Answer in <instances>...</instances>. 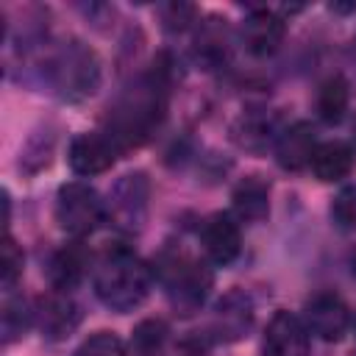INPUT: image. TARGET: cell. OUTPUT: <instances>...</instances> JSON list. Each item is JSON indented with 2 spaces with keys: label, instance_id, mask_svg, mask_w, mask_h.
Masks as SVG:
<instances>
[{
  "label": "cell",
  "instance_id": "obj_1",
  "mask_svg": "<svg viewBox=\"0 0 356 356\" xmlns=\"http://www.w3.org/2000/svg\"><path fill=\"white\" fill-rule=\"evenodd\" d=\"M167 83H170V67L164 64V56H161L153 64V70L142 81H136L108 108L106 136L120 150L139 147L156 134V128L164 120V108H167Z\"/></svg>",
  "mask_w": 356,
  "mask_h": 356
},
{
  "label": "cell",
  "instance_id": "obj_2",
  "mask_svg": "<svg viewBox=\"0 0 356 356\" xmlns=\"http://www.w3.org/2000/svg\"><path fill=\"white\" fill-rule=\"evenodd\" d=\"M95 295L97 300L117 312L128 314L145 303L153 284V270L125 245L106 248L97 259V267L92 273Z\"/></svg>",
  "mask_w": 356,
  "mask_h": 356
},
{
  "label": "cell",
  "instance_id": "obj_3",
  "mask_svg": "<svg viewBox=\"0 0 356 356\" xmlns=\"http://www.w3.org/2000/svg\"><path fill=\"white\" fill-rule=\"evenodd\" d=\"M153 275L170 303L184 314L200 309L214 284V273L209 270V264L184 248H164L153 261Z\"/></svg>",
  "mask_w": 356,
  "mask_h": 356
},
{
  "label": "cell",
  "instance_id": "obj_4",
  "mask_svg": "<svg viewBox=\"0 0 356 356\" xmlns=\"http://www.w3.org/2000/svg\"><path fill=\"white\" fill-rule=\"evenodd\" d=\"M50 81L64 100H83L100 86V61L83 42L64 44L50 61Z\"/></svg>",
  "mask_w": 356,
  "mask_h": 356
},
{
  "label": "cell",
  "instance_id": "obj_5",
  "mask_svg": "<svg viewBox=\"0 0 356 356\" xmlns=\"http://www.w3.org/2000/svg\"><path fill=\"white\" fill-rule=\"evenodd\" d=\"M106 220V203L100 200L97 189L83 181H70L58 186L56 195V222L75 239H83L100 228Z\"/></svg>",
  "mask_w": 356,
  "mask_h": 356
},
{
  "label": "cell",
  "instance_id": "obj_6",
  "mask_svg": "<svg viewBox=\"0 0 356 356\" xmlns=\"http://www.w3.org/2000/svg\"><path fill=\"white\" fill-rule=\"evenodd\" d=\"M303 325L323 342H339L350 328V309L337 292H317L303 306Z\"/></svg>",
  "mask_w": 356,
  "mask_h": 356
},
{
  "label": "cell",
  "instance_id": "obj_7",
  "mask_svg": "<svg viewBox=\"0 0 356 356\" xmlns=\"http://www.w3.org/2000/svg\"><path fill=\"white\" fill-rule=\"evenodd\" d=\"M147 197H150V181L145 172H128L122 175L111 189V203L106 214L114 217V225L136 231L147 214Z\"/></svg>",
  "mask_w": 356,
  "mask_h": 356
},
{
  "label": "cell",
  "instance_id": "obj_8",
  "mask_svg": "<svg viewBox=\"0 0 356 356\" xmlns=\"http://www.w3.org/2000/svg\"><path fill=\"white\" fill-rule=\"evenodd\" d=\"M261 356H309V331L303 320L286 309H278L267 323Z\"/></svg>",
  "mask_w": 356,
  "mask_h": 356
},
{
  "label": "cell",
  "instance_id": "obj_9",
  "mask_svg": "<svg viewBox=\"0 0 356 356\" xmlns=\"http://www.w3.org/2000/svg\"><path fill=\"white\" fill-rule=\"evenodd\" d=\"M117 153H120V147L106 134L86 131L70 142L67 161L75 175H100V172L111 170V164L117 161Z\"/></svg>",
  "mask_w": 356,
  "mask_h": 356
},
{
  "label": "cell",
  "instance_id": "obj_10",
  "mask_svg": "<svg viewBox=\"0 0 356 356\" xmlns=\"http://www.w3.org/2000/svg\"><path fill=\"white\" fill-rule=\"evenodd\" d=\"M200 245L214 264H231L242 250L239 222L225 211L206 217V222L200 225Z\"/></svg>",
  "mask_w": 356,
  "mask_h": 356
},
{
  "label": "cell",
  "instance_id": "obj_11",
  "mask_svg": "<svg viewBox=\"0 0 356 356\" xmlns=\"http://www.w3.org/2000/svg\"><path fill=\"white\" fill-rule=\"evenodd\" d=\"M36 323H39V331L44 339H50V342L67 339L81 323V306L70 298V292L53 289L36 306Z\"/></svg>",
  "mask_w": 356,
  "mask_h": 356
},
{
  "label": "cell",
  "instance_id": "obj_12",
  "mask_svg": "<svg viewBox=\"0 0 356 356\" xmlns=\"http://www.w3.org/2000/svg\"><path fill=\"white\" fill-rule=\"evenodd\" d=\"M286 33V22L273 8H253L242 22V44L253 56H273Z\"/></svg>",
  "mask_w": 356,
  "mask_h": 356
},
{
  "label": "cell",
  "instance_id": "obj_13",
  "mask_svg": "<svg viewBox=\"0 0 356 356\" xmlns=\"http://www.w3.org/2000/svg\"><path fill=\"white\" fill-rule=\"evenodd\" d=\"M253 325V303L242 289H231L228 295H222V300L214 309V320H211V331L225 339V342H236L242 339Z\"/></svg>",
  "mask_w": 356,
  "mask_h": 356
},
{
  "label": "cell",
  "instance_id": "obj_14",
  "mask_svg": "<svg viewBox=\"0 0 356 356\" xmlns=\"http://www.w3.org/2000/svg\"><path fill=\"white\" fill-rule=\"evenodd\" d=\"M86 267H89V253H86V248L81 242L61 245L58 250L50 253L47 281H50V286L56 292H70L83 281Z\"/></svg>",
  "mask_w": 356,
  "mask_h": 356
},
{
  "label": "cell",
  "instance_id": "obj_15",
  "mask_svg": "<svg viewBox=\"0 0 356 356\" xmlns=\"http://www.w3.org/2000/svg\"><path fill=\"white\" fill-rule=\"evenodd\" d=\"M317 142H314V128L312 122H292L286 131L278 134L275 139V159L284 170L298 172L303 167L312 164V153H314Z\"/></svg>",
  "mask_w": 356,
  "mask_h": 356
},
{
  "label": "cell",
  "instance_id": "obj_16",
  "mask_svg": "<svg viewBox=\"0 0 356 356\" xmlns=\"http://www.w3.org/2000/svg\"><path fill=\"white\" fill-rule=\"evenodd\" d=\"M231 206L236 220L242 222H261L270 214V184L261 175H248L236 184L231 195Z\"/></svg>",
  "mask_w": 356,
  "mask_h": 356
},
{
  "label": "cell",
  "instance_id": "obj_17",
  "mask_svg": "<svg viewBox=\"0 0 356 356\" xmlns=\"http://www.w3.org/2000/svg\"><path fill=\"white\" fill-rule=\"evenodd\" d=\"M312 172L317 181L323 184H334V181H342L345 175H350L353 170V147L339 142V139H331V142H320L312 153Z\"/></svg>",
  "mask_w": 356,
  "mask_h": 356
},
{
  "label": "cell",
  "instance_id": "obj_18",
  "mask_svg": "<svg viewBox=\"0 0 356 356\" xmlns=\"http://www.w3.org/2000/svg\"><path fill=\"white\" fill-rule=\"evenodd\" d=\"M228 53H231V39H228L225 19L206 17L203 25H200V31L195 33V58L211 70V67L225 64Z\"/></svg>",
  "mask_w": 356,
  "mask_h": 356
},
{
  "label": "cell",
  "instance_id": "obj_19",
  "mask_svg": "<svg viewBox=\"0 0 356 356\" xmlns=\"http://www.w3.org/2000/svg\"><path fill=\"white\" fill-rule=\"evenodd\" d=\"M348 103H350V89H348V81L342 75H331L320 83L317 89V114L323 122H339L348 111Z\"/></svg>",
  "mask_w": 356,
  "mask_h": 356
},
{
  "label": "cell",
  "instance_id": "obj_20",
  "mask_svg": "<svg viewBox=\"0 0 356 356\" xmlns=\"http://www.w3.org/2000/svg\"><path fill=\"white\" fill-rule=\"evenodd\" d=\"M33 317H36V312L28 306V300L22 295H8L3 300V314H0V320H3V345H11L19 337H25Z\"/></svg>",
  "mask_w": 356,
  "mask_h": 356
},
{
  "label": "cell",
  "instance_id": "obj_21",
  "mask_svg": "<svg viewBox=\"0 0 356 356\" xmlns=\"http://www.w3.org/2000/svg\"><path fill=\"white\" fill-rule=\"evenodd\" d=\"M167 323L159 317H147L142 320L134 334H131V353L134 356H161L164 345H167Z\"/></svg>",
  "mask_w": 356,
  "mask_h": 356
},
{
  "label": "cell",
  "instance_id": "obj_22",
  "mask_svg": "<svg viewBox=\"0 0 356 356\" xmlns=\"http://www.w3.org/2000/svg\"><path fill=\"white\" fill-rule=\"evenodd\" d=\"M275 131V120L270 114H248L239 120V125L234 128V139L248 147V150H259L267 145V139Z\"/></svg>",
  "mask_w": 356,
  "mask_h": 356
},
{
  "label": "cell",
  "instance_id": "obj_23",
  "mask_svg": "<svg viewBox=\"0 0 356 356\" xmlns=\"http://www.w3.org/2000/svg\"><path fill=\"white\" fill-rule=\"evenodd\" d=\"M331 220L339 231H356V184L342 186L331 200Z\"/></svg>",
  "mask_w": 356,
  "mask_h": 356
},
{
  "label": "cell",
  "instance_id": "obj_24",
  "mask_svg": "<svg viewBox=\"0 0 356 356\" xmlns=\"http://www.w3.org/2000/svg\"><path fill=\"white\" fill-rule=\"evenodd\" d=\"M72 356H125V345L114 331H95L75 348Z\"/></svg>",
  "mask_w": 356,
  "mask_h": 356
},
{
  "label": "cell",
  "instance_id": "obj_25",
  "mask_svg": "<svg viewBox=\"0 0 356 356\" xmlns=\"http://www.w3.org/2000/svg\"><path fill=\"white\" fill-rule=\"evenodd\" d=\"M22 264H25L22 248L14 242L11 234H6V239H3V267H0V275H3V286L6 289H11L17 284V278L22 275Z\"/></svg>",
  "mask_w": 356,
  "mask_h": 356
},
{
  "label": "cell",
  "instance_id": "obj_26",
  "mask_svg": "<svg viewBox=\"0 0 356 356\" xmlns=\"http://www.w3.org/2000/svg\"><path fill=\"white\" fill-rule=\"evenodd\" d=\"M159 14H161V22L167 31H186L195 22L197 8L192 3H167L159 8Z\"/></svg>",
  "mask_w": 356,
  "mask_h": 356
},
{
  "label": "cell",
  "instance_id": "obj_27",
  "mask_svg": "<svg viewBox=\"0 0 356 356\" xmlns=\"http://www.w3.org/2000/svg\"><path fill=\"white\" fill-rule=\"evenodd\" d=\"M353 147H356V122H353Z\"/></svg>",
  "mask_w": 356,
  "mask_h": 356
},
{
  "label": "cell",
  "instance_id": "obj_28",
  "mask_svg": "<svg viewBox=\"0 0 356 356\" xmlns=\"http://www.w3.org/2000/svg\"><path fill=\"white\" fill-rule=\"evenodd\" d=\"M353 356H356V353H353Z\"/></svg>",
  "mask_w": 356,
  "mask_h": 356
}]
</instances>
